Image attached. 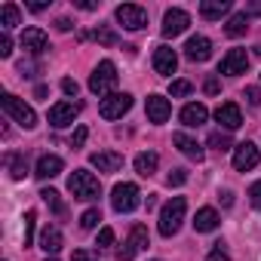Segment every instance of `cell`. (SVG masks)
Instances as JSON below:
<instances>
[{"mask_svg": "<svg viewBox=\"0 0 261 261\" xmlns=\"http://www.w3.org/2000/svg\"><path fill=\"white\" fill-rule=\"evenodd\" d=\"M114 86H117V65H114L111 59H105V62H98L95 71L89 74V92L98 95V98H108Z\"/></svg>", "mask_w": 261, "mask_h": 261, "instance_id": "1", "label": "cell"}, {"mask_svg": "<svg viewBox=\"0 0 261 261\" xmlns=\"http://www.w3.org/2000/svg\"><path fill=\"white\" fill-rule=\"evenodd\" d=\"M185 212H188V200L185 197H172L163 209H160V233L163 237H175L181 221H185Z\"/></svg>", "mask_w": 261, "mask_h": 261, "instance_id": "2", "label": "cell"}, {"mask_svg": "<svg viewBox=\"0 0 261 261\" xmlns=\"http://www.w3.org/2000/svg\"><path fill=\"white\" fill-rule=\"evenodd\" d=\"M0 105H4L7 117H13L22 129H34V126H37V114H34V108H31V105H25L19 95L4 92V95H0Z\"/></svg>", "mask_w": 261, "mask_h": 261, "instance_id": "3", "label": "cell"}, {"mask_svg": "<svg viewBox=\"0 0 261 261\" xmlns=\"http://www.w3.org/2000/svg\"><path fill=\"white\" fill-rule=\"evenodd\" d=\"M68 191L74 194V200H95V197L101 194V185H98V178H95L92 172L74 169V172L68 175Z\"/></svg>", "mask_w": 261, "mask_h": 261, "instance_id": "4", "label": "cell"}, {"mask_svg": "<svg viewBox=\"0 0 261 261\" xmlns=\"http://www.w3.org/2000/svg\"><path fill=\"white\" fill-rule=\"evenodd\" d=\"M139 203H142V194H139V188H136L133 181L114 185V191H111V206H114V212H133Z\"/></svg>", "mask_w": 261, "mask_h": 261, "instance_id": "5", "label": "cell"}, {"mask_svg": "<svg viewBox=\"0 0 261 261\" xmlns=\"http://www.w3.org/2000/svg\"><path fill=\"white\" fill-rule=\"evenodd\" d=\"M129 108H133V95H129V92H111L108 98L98 101V114L105 120H120Z\"/></svg>", "mask_w": 261, "mask_h": 261, "instance_id": "6", "label": "cell"}, {"mask_svg": "<svg viewBox=\"0 0 261 261\" xmlns=\"http://www.w3.org/2000/svg\"><path fill=\"white\" fill-rule=\"evenodd\" d=\"M142 249H148V227L136 224L133 230H129V240L117 249V261H133Z\"/></svg>", "mask_w": 261, "mask_h": 261, "instance_id": "7", "label": "cell"}, {"mask_svg": "<svg viewBox=\"0 0 261 261\" xmlns=\"http://www.w3.org/2000/svg\"><path fill=\"white\" fill-rule=\"evenodd\" d=\"M114 16H117V22H120L126 31H142V28L148 25V13H145V7H139V4H120Z\"/></svg>", "mask_w": 261, "mask_h": 261, "instance_id": "8", "label": "cell"}, {"mask_svg": "<svg viewBox=\"0 0 261 261\" xmlns=\"http://www.w3.org/2000/svg\"><path fill=\"white\" fill-rule=\"evenodd\" d=\"M258 160H261V154H258V148H255L252 142H240V145L233 148V169H237V172L255 169Z\"/></svg>", "mask_w": 261, "mask_h": 261, "instance_id": "9", "label": "cell"}, {"mask_svg": "<svg viewBox=\"0 0 261 261\" xmlns=\"http://www.w3.org/2000/svg\"><path fill=\"white\" fill-rule=\"evenodd\" d=\"M188 25H191V16L185 10H166V16H163V37H178V34L188 31Z\"/></svg>", "mask_w": 261, "mask_h": 261, "instance_id": "10", "label": "cell"}, {"mask_svg": "<svg viewBox=\"0 0 261 261\" xmlns=\"http://www.w3.org/2000/svg\"><path fill=\"white\" fill-rule=\"evenodd\" d=\"M22 49L31 53V56H43V53L49 49L46 31H40V28H25V31H22Z\"/></svg>", "mask_w": 261, "mask_h": 261, "instance_id": "11", "label": "cell"}, {"mask_svg": "<svg viewBox=\"0 0 261 261\" xmlns=\"http://www.w3.org/2000/svg\"><path fill=\"white\" fill-rule=\"evenodd\" d=\"M246 68H249V56H246V49H230V53L221 59V65H218V74L237 77V74H246Z\"/></svg>", "mask_w": 261, "mask_h": 261, "instance_id": "12", "label": "cell"}, {"mask_svg": "<svg viewBox=\"0 0 261 261\" xmlns=\"http://www.w3.org/2000/svg\"><path fill=\"white\" fill-rule=\"evenodd\" d=\"M145 111H148V120H151L154 126H160V123H166V120H169L172 105H169V98H163V95H148Z\"/></svg>", "mask_w": 261, "mask_h": 261, "instance_id": "13", "label": "cell"}, {"mask_svg": "<svg viewBox=\"0 0 261 261\" xmlns=\"http://www.w3.org/2000/svg\"><path fill=\"white\" fill-rule=\"evenodd\" d=\"M77 114H80V105H74V101H59V105L49 108V123L62 129V126H71V123L77 120Z\"/></svg>", "mask_w": 261, "mask_h": 261, "instance_id": "14", "label": "cell"}, {"mask_svg": "<svg viewBox=\"0 0 261 261\" xmlns=\"http://www.w3.org/2000/svg\"><path fill=\"white\" fill-rule=\"evenodd\" d=\"M175 68H178L175 49H172V46H157V49H154V71L163 74V77H169V74H175Z\"/></svg>", "mask_w": 261, "mask_h": 261, "instance_id": "15", "label": "cell"}, {"mask_svg": "<svg viewBox=\"0 0 261 261\" xmlns=\"http://www.w3.org/2000/svg\"><path fill=\"white\" fill-rule=\"evenodd\" d=\"M215 120L227 129V133H233V129H240V126H243V114H240V108H237L233 101L218 105V108H215Z\"/></svg>", "mask_w": 261, "mask_h": 261, "instance_id": "16", "label": "cell"}, {"mask_svg": "<svg viewBox=\"0 0 261 261\" xmlns=\"http://www.w3.org/2000/svg\"><path fill=\"white\" fill-rule=\"evenodd\" d=\"M89 163L98 172H117V169H123V154H117V151H95V154H89Z\"/></svg>", "mask_w": 261, "mask_h": 261, "instance_id": "17", "label": "cell"}, {"mask_svg": "<svg viewBox=\"0 0 261 261\" xmlns=\"http://www.w3.org/2000/svg\"><path fill=\"white\" fill-rule=\"evenodd\" d=\"M185 56H188L191 62H206V59L212 56V40H209V37H203V34L191 37V40L185 43Z\"/></svg>", "mask_w": 261, "mask_h": 261, "instance_id": "18", "label": "cell"}, {"mask_svg": "<svg viewBox=\"0 0 261 261\" xmlns=\"http://www.w3.org/2000/svg\"><path fill=\"white\" fill-rule=\"evenodd\" d=\"M172 145H175V148H178V151H181L188 160H197V163H203V157H206V151H203V148H200V145H197L191 136H185V133H175V136H172Z\"/></svg>", "mask_w": 261, "mask_h": 261, "instance_id": "19", "label": "cell"}, {"mask_svg": "<svg viewBox=\"0 0 261 261\" xmlns=\"http://www.w3.org/2000/svg\"><path fill=\"white\" fill-rule=\"evenodd\" d=\"M62 169H65L62 157H56V154H43V157L37 160V169H34V175H37L40 181H46V178H56Z\"/></svg>", "mask_w": 261, "mask_h": 261, "instance_id": "20", "label": "cell"}, {"mask_svg": "<svg viewBox=\"0 0 261 261\" xmlns=\"http://www.w3.org/2000/svg\"><path fill=\"white\" fill-rule=\"evenodd\" d=\"M206 117H209L206 105H185V108H181V123H185V126H191V129L203 126V123H206Z\"/></svg>", "mask_w": 261, "mask_h": 261, "instance_id": "21", "label": "cell"}, {"mask_svg": "<svg viewBox=\"0 0 261 261\" xmlns=\"http://www.w3.org/2000/svg\"><path fill=\"white\" fill-rule=\"evenodd\" d=\"M215 227H218V212L209 209V206H203V209L194 215V230H197V233H209V230H215Z\"/></svg>", "mask_w": 261, "mask_h": 261, "instance_id": "22", "label": "cell"}, {"mask_svg": "<svg viewBox=\"0 0 261 261\" xmlns=\"http://www.w3.org/2000/svg\"><path fill=\"white\" fill-rule=\"evenodd\" d=\"M227 13H230V4H227V0H203V4H200V16L209 19V22L227 16Z\"/></svg>", "mask_w": 261, "mask_h": 261, "instance_id": "23", "label": "cell"}, {"mask_svg": "<svg viewBox=\"0 0 261 261\" xmlns=\"http://www.w3.org/2000/svg\"><path fill=\"white\" fill-rule=\"evenodd\" d=\"M40 249H43L46 255H56V252L62 249V230H59V227H43V233H40Z\"/></svg>", "mask_w": 261, "mask_h": 261, "instance_id": "24", "label": "cell"}, {"mask_svg": "<svg viewBox=\"0 0 261 261\" xmlns=\"http://www.w3.org/2000/svg\"><path fill=\"white\" fill-rule=\"evenodd\" d=\"M157 163H160V157H157L154 151H142V154L136 157V172L148 178V175H154V172H157Z\"/></svg>", "mask_w": 261, "mask_h": 261, "instance_id": "25", "label": "cell"}, {"mask_svg": "<svg viewBox=\"0 0 261 261\" xmlns=\"http://www.w3.org/2000/svg\"><path fill=\"white\" fill-rule=\"evenodd\" d=\"M246 28H249V16H246V13H233V16L227 19V25H224V34H227V37H243Z\"/></svg>", "mask_w": 261, "mask_h": 261, "instance_id": "26", "label": "cell"}, {"mask_svg": "<svg viewBox=\"0 0 261 261\" xmlns=\"http://www.w3.org/2000/svg\"><path fill=\"white\" fill-rule=\"evenodd\" d=\"M7 163H10V175H13L16 181H22V178L28 175V160H25V154H10Z\"/></svg>", "mask_w": 261, "mask_h": 261, "instance_id": "27", "label": "cell"}, {"mask_svg": "<svg viewBox=\"0 0 261 261\" xmlns=\"http://www.w3.org/2000/svg\"><path fill=\"white\" fill-rule=\"evenodd\" d=\"M40 197H43V203L56 212V215H65V203H62V194L59 191H53V188H43L40 191Z\"/></svg>", "mask_w": 261, "mask_h": 261, "instance_id": "28", "label": "cell"}, {"mask_svg": "<svg viewBox=\"0 0 261 261\" xmlns=\"http://www.w3.org/2000/svg\"><path fill=\"white\" fill-rule=\"evenodd\" d=\"M0 25H4V31L19 25V7L16 4H4V10H0Z\"/></svg>", "mask_w": 261, "mask_h": 261, "instance_id": "29", "label": "cell"}, {"mask_svg": "<svg viewBox=\"0 0 261 261\" xmlns=\"http://www.w3.org/2000/svg\"><path fill=\"white\" fill-rule=\"evenodd\" d=\"M98 221H101V212H98V209H86V212L80 215V227H83V230L98 227Z\"/></svg>", "mask_w": 261, "mask_h": 261, "instance_id": "30", "label": "cell"}, {"mask_svg": "<svg viewBox=\"0 0 261 261\" xmlns=\"http://www.w3.org/2000/svg\"><path fill=\"white\" fill-rule=\"evenodd\" d=\"M191 89H194V86H191L188 80H172V83H169V95H175V98L191 95Z\"/></svg>", "mask_w": 261, "mask_h": 261, "instance_id": "31", "label": "cell"}, {"mask_svg": "<svg viewBox=\"0 0 261 261\" xmlns=\"http://www.w3.org/2000/svg\"><path fill=\"white\" fill-rule=\"evenodd\" d=\"M34 221H37V212L28 209V212H25V246L34 243Z\"/></svg>", "mask_w": 261, "mask_h": 261, "instance_id": "32", "label": "cell"}, {"mask_svg": "<svg viewBox=\"0 0 261 261\" xmlns=\"http://www.w3.org/2000/svg\"><path fill=\"white\" fill-rule=\"evenodd\" d=\"M209 145H212L215 151H227V148H230V136H227V133H212V136H209Z\"/></svg>", "mask_w": 261, "mask_h": 261, "instance_id": "33", "label": "cell"}, {"mask_svg": "<svg viewBox=\"0 0 261 261\" xmlns=\"http://www.w3.org/2000/svg\"><path fill=\"white\" fill-rule=\"evenodd\" d=\"M92 37H95L98 43H105V46H114V43H117V34H114V31H108V28H95V31H92Z\"/></svg>", "mask_w": 261, "mask_h": 261, "instance_id": "34", "label": "cell"}, {"mask_svg": "<svg viewBox=\"0 0 261 261\" xmlns=\"http://www.w3.org/2000/svg\"><path fill=\"white\" fill-rule=\"evenodd\" d=\"M185 181H188V172H185V169H172V172L166 175V185H169V188H181Z\"/></svg>", "mask_w": 261, "mask_h": 261, "instance_id": "35", "label": "cell"}, {"mask_svg": "<svg viewBox=\"0 0 261 261\" xmlns=\"http://www.w3.org/2000/svg\"><path fill=\"white\" fill-rule=\"evenodd\" d=\"M13 56V40H10V31L0 34V59H10Z\"/></svg>", "mask_w": 261, "mask_h": 261, "instance_id": "36", "label": "cell"}, {"mask_svg": "<svg viewBox=\"0 0 261 261\" xmlns=\"http://www.w3.org/2000/svg\"><path fill=\"white\" fill-rule=\"evenodd\" d=\"M206 261H230V255L224 252V243H215V249L209 252V258Z\"/></svg>", "mask_w": 261, "mask_h": 261, "instance_id": "37", "label": "cell"}, {"mask_svg": "<svg viewBox=\"0 0 261 261\" xmlns=\"http://www.w3.org/2000/svg\"><path fill=\"white\" fill-rule=\"evenodd\" d=\"M249 203H252L255 209H261V181H255V185L249 188Z\"/></svg>", "mask_w": 261, "mask_h": 261, "instance_id": "38", "label": "cell"}, {"mask_svg": "<svg viewBox=\"0 0 261 261\" xmlns=\"http://www.w3.org/2000/svg\"><path fill=\"white\" fill-rule=\"evenodd\" d=\"M111 243H114V230H111V227H101V230H98V243H95V246H111Z\"/></svg>", "mask_w": 261, "mask_h": 261, "instance_id": "39", "label": "cell"}, {"mask_svg": "<svg viewBox=\"0 0 261 261\" xmlns=\"http://www.w3.org/2000/svg\"><path fill=\"white\" fill-rule=\"evenodd\" d=\"M74 261H98V255L89 249H74Z\"/></svg>", "mask_w": 261, "mask_h": 261, "instance_id": "40", "label": "cell"}, {"mask_svg": "<svg viewBox=\"0 0 261 261\" xmlns=\"http://www.w3.org/2000/svg\"><path fill=\"white\" fill-rule=\"evenodd\" d=\"M86 136H89V129H86V126H77V133H74V139H71V145H74V148H80V145L86 142Z\"/></svg>", "mask_w": 261, "mask_h": 261, "instance_id": "41", "label": "cell"}, {"mask_svg": "<svg viewBox=\"0 0 261 261\" xmlns=\"http://www.w3.org/2000/svg\"><path fill=\"white\" fill-rule=\"evenodd\" d=\"M62 89H65V95H77V89H80V86H77V80L65 77V80H62Z\"/></svg>", "mask_w": 261, "mask_h": 261, "instance_id": "42", "label": "cell"}, {"mask_svg": "<svg viewBox=\"0 0 261 261\" xmlns=\"http://www.w3.org/2000/svg\"><path fill=\"white\" fill-rule=\"evenodd\" d=\"M246 98H249V105H252V108H255V105H261V92H258L255 86H249V89H246Z\"/></svg>", "mask_w": 261, "mask_h": 261, "instance_id": "43", "label": "cell"}, {"mask_svg": "<svg viewBox=\"0 0 261 261\" xmlns=\"http://www.w3.org/2000/svg\"><path fill=\"white\" fill-rule=\"evenodd\" d=\"M74 7H80V10H86V13L98 10V4H95V0H74Z\"/></svg>", "mask_w": 261, "mask_h": 261, "instance_id": "44", "label": "cell"}, {"mask_svg": "<svg viewBox=\"0 0 261 261\" xmlns=\"http://www.w3.org/2000/svg\"><path fill=\"white\" fill-rule=\"evenodd\" d=\"M46 7H49L46 0H31V4H28V10H31V13H43Z\"/></svg>", "mask_w": 261, "mask_h": 261, "instance_id": "45", "label": "cell"}, {"mask_svg": "<svg viewBox=\"0 0 261 261\" xmlns=\"http://www.w3.org/2000/svg\"><path fill=\"white\" fill-rule=\"evenodd\" d=\"M203 89H206L209 95H215V92H218V80H215V77H209V80L203 83Z\"/></svg>", "mask_w": 261, "mask_h": 261, "instance_id": "46", "label": "cell"}, {"mask_svg": "<svg viewBox=\"0 0 261 261\" xmlns=\"http://www.w3.org/2000/svg\"><path fill=\"white\" fill-rule=\"evenodd\" d=\"M246 16H261V4H246Z\"/></svg>", "mask_w": 261, "mask_h": 261, "instance_id": "47", "label": "cell"}, {"mask_svg": "<svg viewBox=\"0 0 261 261\" xmlns=\"http://www.w3.org/2000/svg\"><path fill=\"white\" fill-rule=\"evenodd\" d=\"M56 28H59V31H71L74 25H71V19H56Z\"/></svg>", "mask_w": 261, "mask_h": 261, "instance_id": "48", "label": "cell"}, {"mask_svg": "<svg viewBox=\"0 0 261 261\" xmlns=\"http://www.w3.org/2000/svg\"><path fill=\"white\" fill-rule=\"evenodd\" d=\"M230 203H233V194H230V191H224V194H221V206H230Z\"/></svg>", "mask_w": 261, "mask_h": 261, "instance_id": "49", "label": "cell"}, {"mask_svg": "<svg viewBox=\"0 0 261 261\" xmlns=\"http://www.w3.org/2000/svg\"><path fill=\"white\" fill-rule=\"evenodd\" d=\"M46 261H59V258H46Z\"/></svg>", "mask_w": 261, "mask_h": 261, "instance_id": "50", "label": "cell"}]
</instances>
